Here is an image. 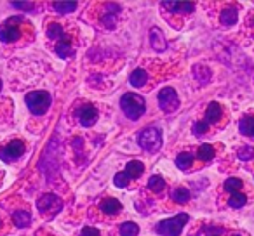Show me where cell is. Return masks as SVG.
I'll return each mask as SVG.
<instances>
[{"mask_svg": "<svg viewBox=\"0 0 254 236\" xmlns=\"http://www.w3.org/2000/svg\"><path fill=\"white\" fill-rule=\"evenodd\" d=\"M77 118L80 122V125L84 127H92L98 120V109L91 104H85V106H80L77 109Z\"/></svg>", "mask_w": 254, "mask_h": 236, "instance_id": "9", "label": "cell"}, {"mask_svg": "<svg viewBox=\"0 0 254 236\" xmlns=\"http://www.w3.org/2000/svg\"><path fill=\"white\" fill-rule=\"evenodd\" d=\"M159 106L164 113H173L178 109L180 99H178V94L173 87H164L159 92Z\"/></svg>", "mask_w": 254, "mask_h": 236, "instance_id": "6", "label": "cell"}, {"mask_svg": "<svg viewBox=\"0 0 254 236\" xmlns=\"http://www.w3.org/2000/svg\"><path fill=\"white\" fill-rule=\"evenodd\" d=\"M246 201H247L246 194H242L240 191H235V193H232V196H230L228 205L232 208H242L244 205H246Z\"/></svg>", "mask_w": 254, "mask_h": 236, "instance_id": "25", "label": "cell"}, {"mask_svg": "<svg viewBox=\"0 0 254 236\" xmlns=\"http://www.w3.org/2000/svg\"><path fill=\"white\" fill-rule=\"evenodd\" d=\"M219 21L225 26H232L239 21V11H237L235 5H228V7L223 9L221 16H219Z\"/></svg>", "mask_w": 254, "mask_h": 236, "instance_id": "15", "label": "cell"}, {"mask_svg": "<svg viewBox=\"0 0 254 236\" xmlns=\"http://www.w3.org/2000/svg\"><path fill=\"white\" fill-rule=\"evenodd\" d=\"M171 198H173L176 203H187L190 200V191L187 188H176V189L171 193Z\"/></svg>", "mask_w": 254, "mask_h": 236, "instance_id": "23", "label": "cell"}, {"mask_svg": "<svg viewBox=\"0 0 254 236\" xmlns=\"http://www.w3.org/2000/svg\"><path fill=\"white\" fill-rule=\"evenodd\" d=\"M143 172H145V165H143V162H139V160H132V162L127 163L126 169H124V174H126L129 181L139 177Z\"/></svg>", "mask_w": 254, "mask_h": 236, "instance_id": "14", "label": "cell"}, {"mask_svg": "<svg viewBox=\"0 0 254 236\" xmlns=\"http://www.w3.org/2000/svg\"><path fill=\"white\" fill-rule=\"evenodd\" d=\"M120 109H122L124 115H126L127 118H131V120H139L146 111V102L139 94L127 92V94H124L122 99H120Z\"/></svg>", "mask_w": 254, "mask_h": 236, "instance_id": "1", "label": "cell"}, {"mask_svg": "<svg viewBox=\"0 0 254 236\" xmlns=\"http://www.w3.org/2000/svg\"><path fill=\"white\" fill-rule=\"evenodd\" d=\"M99 208L103 210V214H106V215H115L117 212H120L122 205H120V201L115 200V198H106V200L101 201Z\"/></svg>", "mask_w": 254, "mask_h": 236, "instance_id": "16", "label": "cell"}, {"mask_svg": "<svg viewBox=\"0 0 254 236\" xmlns=\"http://www.w3.org/2000/svg\"><path fill=\"white\" fill-rule=\"evenodd\" d=\"M63 35H64L63 28H61V25H58V23H51V25L47 26V37H49L51 40H60Z\"/></svg>", "mask_w": 254, "mask_h": 236, "instance_id": "29", "label": "cell"}, {"mask_svg": "<svg viewBox=\"0 0 254 236\" xmlns=\"http://www.w3.org/2000/svg\"><path fill=\"white\" fill-rule=\"evenodd\" d=\"M209 131V124L205 120H200V122H195L193 124V134L195 136H202Z\"/></svg>", "mask_w": 254, "mask_h": 236, "instance_id": "31", "label": "cell"}, {"mask_svg": "<svg viewBox=\"0 0 254 236\" xmlns=\"http://www.w3.org/2000/svg\"><path fill=\"white\" fill-rule=\"evenodd\" d=\"M162 7H167L171 12H181V14H190L193 12L195 5L191 2H162Z\"/></svg>", "mask_w": 254, "mask_h": 236, "instance_id": "13", "label": "cell"}, {"mask_svg": "<svg viewBox=\"0 0 254 236\" xmlns=\"http://www.w3.org/2000/svg\"><path fill=\"white\" fill-rule=\"evenodd\" d=\"M12 7H19V9H23V11H32L33 4L32 2H12Z\"/></svg>", "mask_w": 254, "mask_h": 236, "instance_id": "34", "label": "cell"}, {"mask_svg": "<svg viewBox=\"0 0 254 236\" xmlns=\"http://www.w3.org/2000/svg\"><path fill=\"white\" fill-rule=\"evenodd\" d=\"M198 158H200L202 162H211V160L214 158V146L202 144L200 148H198Z\"/></svg>", "mask_w": 254, "mask_h": 236, "instance_id": "26", "label": "cell"}, {"mask_svg": "<svg viewBox=\"0 0 254 236\" xmlns=\"http://www.w3.org/2000/svg\"><path fill=\"white\" fill-rule=\"evenodd\" d=\"M239 131L240 134L254 139V116H244L239 124Z\"/></svg>", "mask_w": 254, "mask_h": 236, "instance_id": "18", "label": "cell"}, {"mask_svg": "<svg viewBox=\"0 0 254 236\" xmlns=\"http://www.w3.org/2000/svg\"><path fill=\"white\" fill-rule=\"evenodd\" d=\"M37 208H39V212L44 215H56L58 212L63 208V201H61L56 194L47 193V194H44V196L39 198V201H37Z\"/></svg>", "mask_w": 254, "mask_h": 236, "instance_id": "5", "label": "cell"}, {"mask_svg": "<svg viewBox=\"0 0 254 236\" xmlns=\"http://www.w3.org/2000/svg\"><path fill=\"white\" fill-rule=\"evenodd\" d=\"M237 156H239V160H242V162H249V160L254 158V149L251 148V146H244V148L239 149Z\"/></svg>", "mask_w": 254, "mask_h": 236, "instance_id": "30", "label": "cell"}, {"mask_svg": "<svg viewBox=\"0 0 254 236\" xmlns=\"http://www.w3.org/2000/svg\"><path fill=\"white\" fill-rule=\"evenodd\" d=\"M119 233L122 236H138L139 233V226L136 224V222H122L119 228Z\"/></svg>", "mask_w": 254, "mask_h": 236, "instance_id": "21", "label": "cell"}, {"mask_svg": "<svg viewBox=\"0 0 254 236\" xmlns=\"http://www.w3.org/2000/svg\"><path fill=\"white\" fill-rule=\"evenodd\" d=\"M106 9H103V25L106 26V28H113L115 26V19H117V14L120 12V5L117 4H105Z\"/></svg>", "mask_w": 254, "mask_h": 236, "instance_id": "10", "label": "cell"}, {"mask_svg": "<svg viewBox=\"0 0 254 236\" xmlns=\"http://www.w3.org/2000/svg\"><path fill=\"white\" fill-rule=\"evenodd\" d=\"M80 236H99V231L96 228H84L82 229V233H80Z\"/></svg>", "mask_w": 254, "mask_h": 236, "instance_id": "35", "label": "cell"}, {"mask_svg": "<svg viewBox=\"0 0 254 236\" xmlns=\"http://www.w3.org/2000/svg\"><path fill=\"white\" fill-rule=\"evenodd\" d=\"M150 44H152L153 49L159 50V52L167 49V42H166V39H164L162 30H159L157 26H153V28L150 30Z\"/></svg>", "mask_w": 254, "mask_h": 236, "instance_id": "12", "label": "cell"}, {"mask_svg": "<svg viewBox=\"0 0 254 236\" xmlns=\"http://www.w3.org/2000/svg\"><path fill=\"white\" fill-rule=\"evenodd\" d=\"M0 89H2V80H0Z\"/></svg>", "mask_w": 254, "mask_h": 236, "instance_id": "36", "label": "cell"}, {"mask_svg": "<svg viewBox=\"0 0 254 236\" xmlns=\"http://www.w3.org/2000/svg\"><path fill=\"white\" fill-rule=\"evenodd\" d=\"M223 188H225V191H228L230 194L235 193V191L242 189V181L237 179V177H228V179L225 181V184H223Z\"/></svg>", "mask_w": 254, "mask_h": 236, "instance_id": "28", "label": "cell"}, {"mask_svg": "<svg viewBox=\"0 0 254 236\" xmlns=\"http://www.w3.org/2000/svg\"><path fill=\"white\" fill-rule=\"evenodd\" d=\"M26 151V146L23 141H19V139H14V141H11L7 146H4V148L0 149V158L4 160V162L11 163L14 162V160L21 158L23 155H25Z\"/></svg>", "mask_w": 254, "mask_h": 236, "instance_id": "7", "label": "cell"}, {"mask_svg": "<svg viewBox=\"0 0 254 236\" xmlns=\"http://www.w3.org/2000/svg\"><path fill=\"white\" fill-rule=\"evenodd\" d=\"M19 23H21L19 18H11L4 25H0V40L2 42H14V40H18L21 37Z\"/></svg>", "mask_w": 254, "mask_h": 236, "instance_id": "8", "label": "cell"}, {"mask_svg": "<svg viewBox=\"0 0 254 236\" xmlns=\"http://www.w3.org/2000/svg\"><path fill=\"white\" fill-rule=\"evenodd\" d=\"M221 115H223L221 106H219L218 102H211V104L207 106V111H205V122H207L209 125L216 124V122L221 118Z\"/></svg>", "mask_w": 254, "mask_h": 236, "instance_id": "17", "label": "cell"}, {"mask_svg": "<svg viewBox=\"0 0 254 236\" xmlns=\"http://www.w3.org/2000/svg\"><path fill=\"white\" fill-rule=\"evenodd\" d=\"M230 236H240V235H230Z\"/></svg>", "mask_w": 254, "mask_h": 236, "instance_id": "37", "label": "cell"}, {"mask_svg": "<svg viewBox=\"0 0 254 236\" xmlns=\"http://www.w3.org/2000/svg\"><path fill=\"white\" fill-rule=\"evenodd\" d=\"M148 189H152L153 193H162L166 189V181L160 176H152L148 181Z\"/></svg>", "mask_w": 254, "mask_h": 236, "instance_id": "22", "label": "cell"}, {"mask_svg": "<svg viewBox=\"0 0 254 236\" xmlns=\"http://www.w3.org/2000/svg\"><path fill=\"white\" fill-rule=\"evenodd\" d=\"M113 183H115L117 188H126L127 184H129V179H127V176L124 172H119L115 177H113Z\"/></svg>", "mask_w": 254, "mask_h": 236, "instance_id": "32", "label": "cell"}, {"mask_svg": "<svg viewBox=\"0 0 254 236\" xmlns=\"http://www.w3.org/2000/svg\"><path fill=\"white\" fill-rule=\"evenodd\" d=\"M56 54L61 59H66V57L73 56V47H71V39L68 35H63L56 44Z\"/></svg>", "mask_w": 254, "mask_h": 236, "instance_id": "11", "label": "cell"}, {"mask_svg": "<svg viewBox=\"0 0 254 236\" xmlns=\"http://www.w3.org/2000/svg\"><path fill=\"white\" fill-rule=\"evenodd\" d=\"M191 163H193V155H191V153L183 151V153H180V155L176 156V167H178L180 170L190 169Z\"/></svg>", "mask_w": 254, "mask_h": 236, "instance_id": "20", "label": "cell"}, {"mask_svg": "<svg viewBox=\"0 0 254 236\" xmlns=\"http://www.w3.org/2000/svg\"><path fill=\"white\" fill-rule=\"evenodd\" d=\"M12 219H14V224L18 226V228H26V226H30V222H32V215L25 210L16 212Z\"/></svg>", "mask_w": 254, "mask_h": 236, "instance_id": "24", "label": "cell"}, {"mask_svg": "<svg viewBox=\"0 0 254 236\" xmlns=\"http://www.w3.org/2000/svg\"><path fill=\"white\" fill-rule=\"evenodd\" d=\"M188 215L187 214H180L173 219H166V221H160L157 224V231L162 236H180L183 231V226L187 224Z\"/></svg>", "mask_w": 254, "mask_h": 236, "instance_id": "4", "label": "cell"}, {"mask_svg": "<svg viewBox=\"0 0 254 236\" xmlns=\"http://www.w3.org/2000/svg\"><path fill=\"white\" fill-rule=\"evenodd\" d=\"M204 233H205V236H221L223 228H219V226H211V228H207Z\"/></svg>", "mask_w": 254, "mask_h": 236, "instance_id": "33", "label": "cell"}, {"mask_svg": "<svg viewBox=\"0 0 254 236\" xmlns=\"http://www.w3.org/2000/svg\"><path fill=\"white\" fill-rule=\"evenodd\" d=\"M26 106L33 115L40 116L49 109L51 106V94L46 91H33L26 94Z\"/></svg>", "mask_w": 254, "mask_h": 236, "instance_id": "2", "label": "cell"}, {"mask_svg": "<svg viewBox=\"0 0 254 236\" xmlns=\"http://www.w3.org/2000/svg\"><path fill=\"white\" fill-rule=\"evenodd\" d=\"M53 7L54 11L61 12V14H66V12H73L77 9V2H54Z\"/></svg>", "mask_w": 254, "mask_h": 236, "instance_id": "27", "label": "cell"}, {"mask_svg": "<svg viewBox=\"0 0 254 236\" xmlns=\"http://www.w3.org/2000/svg\"><path fill=\"white\" fill-rule=\"evenodd\" d=\"M146 80H148V73H146L143 68L134 70L131 73V77H129V82H131L132 87H143V85L146 84Z\"/></svg>", "mask_w": 254, "mask_h": 236, "instance_id": "19", "label": "cell"}, {"mask_svg": "<svg viewBox=\"0 0 254 236\" xmlns=\"http://www.w3.org/2000/svg\"><path fill=\"white\" fill-rule=\"evenodd\" d=\"M138 142L145 151L155 153V151H159L160 146H162V134H160V131L155 127L143 129L138 136Z\"/></svg>", "mask_w": 254, "mask_h": 236, "instance_id": "3", "label": "cell"}]
</instances>
